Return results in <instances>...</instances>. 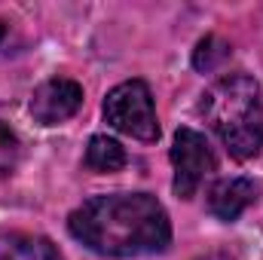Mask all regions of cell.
<instances>
[{
  "label": "cell",
  "mask_w": 263,
  "mask_h": 260,
  "mask_svg": "<svg viewBox=\"0 0 263 260\" xmlns=\"http://www.w3.org/2000/svg\"><path fill=\"white\" fill-rule=\"evenodd\" d=\"M67 230L101 257L159 254L172 242V220L150 193H101L70 211Z\"/></svg>",
  "instance_id": "6da1fadb"
},
{
  "label": "cell",
  "mask_w": 263,
  "mask_h": 260,
  "mask_svg": "<svg viewBox=\"0 0 263 260\" xmlns=\"http://www.w3.org/2000/svg\"><path fill=\"white\" fill-rule=\"evenodd\" d=\"M208 126L217 132L230 156L251 159L263 150V95L248 73H227L211 83L199 104Z\"/></svg>",
  "instance_id": "7a4b0ae2"
},
{
  "label": "cell",
  "mask_w": 263,
  "mask_h": 260,
  "mask_svg": "<svg viewBox=\"0 0 263 260\" xmlns=\"http://www.w3.org/2000/svg\"><path fill=\"white\" fill-rule=\"evenodd\" d=\"M104 120L117 132L129 135L135 141H156L159 138V120L153 107V92L144 80H126L114 86L104 98Z\"/></svg>",
  "instance_id": "3957f363"
},
{
  "label": "cell",
  "mask_w": 263,
  "mask_h": 260,
  "mask_svg": "<svg viewBox=\"0 0 263 260\" xmlns=\"http://www.w3.org/2000/svg\"><path fill=\"white\" fill-rule=\"evenodd\" d=\"M172 165H175V181L172 190L178 199H193L202 181L208 175H214L217 159L214 150L208 144V138L196 129H178L175 132V144H172Z\"/></svg>",
  "instance_id": "277c9868"
},
{
  "label": "cell",
  "mask_w": 263,
  "mask_h": 260,
  "mask_svg": "<svg viewBox=\"0 0 263 260\" xmlns=\"http://www.w3.org/2000/svg\"><path fill=\"white\" fill-rule=\"evenodd\" d=\"M80 107H83V86L67 77H52L40 83L31 95V117L40 126H59L70 120Z\"/></svg>",
  "instance_id": "5b68a950"
},
{
  "label": "cell",
  "mask_w": 263,
  "mask_h": 260,
  "mask_svg": "<svg viewBox=\"0 0 263 260\" xmlns=\"http://www.w3.org/2000/svg\"><path fill=\"white\" fill-rule=\"evenodd\" d=\"M254 199H257V184L251 178H223L208 190V211L217 220L233 224L248 205H254Z\"/></svg>",
  "instance_id": "8992f818"
},
{
  "label": "cell",
  "mask_w": 263,
  "mask_h": 260,
  "mask_svg": "<svg viewBox=\"0 0 263 260\" xmlns=\"http://www.w3.org/2000/svg\"><path fill=\"white\" fill-rule=\"evenodd\" d=\"M0 260H65L59 248L37 233H0Z\"/></svg>",
  "instance_id": "52a82bcc"
},
{
  "label": "cell",
  "mask_w": 263,
  "mask_h": 260,
  "mask_svg": "<svg viewBox=\"0 0 263 260\" xmlns=\"http://www.w3.org/2000/svg\"><path fill=\"white\" fill-rule=\"evenodd\" d=\"M86 165L92 172H101V175L120 172L126 165V150L120 141H114L107 135H92L89 147H86Z\"/></svg>",
  "instance_id": "ba28073f"
},
{
  "label": "cell",
  "mask_w": 263,
  "mask_h": 260,
  "mask_svg": "<svg viewBox=\"0 0 263 260\" xmlns=\"http://www.w3.org/2000/svg\"><path fill=\"white\" fill-rule=\"evenodd\" d=\"M230 52H233V49H230L227 40L208 34V37L199 40V46L193 49V67L202 70V73H211V70H217V67L230 59Z\"/></svg>",
  "instance_id": "9c48e42d"
},
{
  "label": "cell",
  "mask_w": 263,
  "mask_h": 260,
  "mask_svg": "<svg viewBox=\"0 0 263 260\" xmlns=\"http://www.w3.org/2000/svg\"><path fill=\"white\" fill-rule=\"evenodd\" d=\"M18 156H22V141L18 135L0 123V175H9L15 165H18Z\"/></svg>",
  "instance_id": "30bf717a"
},
{
  "label": "cell",
  "mask_w": 263,
  "mask_h": 260,
  "mask_svg": "<svg viewBox=\"0 0 263 260\" xmlns=\"http://www.w3.org/2000/svg\"><path fill=\"white\" fill-rule=\"evenodd\" d=\"M199 260H236V257H230L227 251H211V254H205V257H199Z\"/></svg>",
  "instance_id": "8fae6325"
},
{
  "label": "cell",
  "mask_w": 263,
  "mask_h": 260,
  "mask_svg": "<svg viewBox=\"0 0 263 260\" xmlns=\"http://www.w3.org/2000/svg\"><path fill=\"white\" fill-rule=\"evenodd\" d=\"M0 40H3V25H0Z\"/></svg>",
  "instance_id": "7c38bea8"
}]
</instances>
